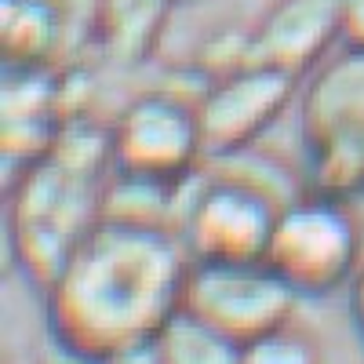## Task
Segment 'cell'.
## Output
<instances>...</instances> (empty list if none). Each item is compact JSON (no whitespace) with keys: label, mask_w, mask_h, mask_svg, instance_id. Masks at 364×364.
I'll return each instance as SVG.
<instances>
[{"label":"cell","mask_w":364,"mask_h":364,"mask_svg":"<svg viewBox=\"0 0 364 364\" xmlns=\"http://www.w3.org/2000/svg\"><path fill=\"white\" fill-rule=\"evenodd\" d=\"M186 266L178 233L102 219L44 288L51 339L80 364L157 339L178 314Z\"/></svg>","instance_id":"6da1fadb"},{"label":"cell","mask_w":364,"mask_h":364,"mask_svg":"<svg viewBox=\"0 0 364 364\" xmlns=\"http://www.w3.org/2000/svg\"><path fill=\"white\" fill-rule=\"evenodd\" d=\"M99 223L102 190L95 186L91 164L66 157L55 146L26 164L11 197L8 233L18 269L37 288H48L58 277V269Z\"/></svg>","instance_id":"7a4b0ae2"},{"label":"cell","mask_w":364,"mask_h":364,"mask_svg":"<svg viewBox=\"0 0 364 364\" xmlns=\"http://www.w3.org/2000/svg\"><path fill=\"white\" fill-rule=\"evenodd\" d=\"M299 146L310 190L353 200L364 193V51L317 63L299 87Z\"/></svg>","instance_id":"3957f363"},{"label":"cell","mask_w":364,"mask_h":364,"mask_svg":"<svg viewBox=\"0 0 364 364\" xmlns=\"http://www.w3.org/2000/svg\"><path fill=\"white\" fill-rule=\"evenodd\" d=\"M266 262L299 295L343 291L364 262V233L350 200L317 190L288 197L273 223Z\"/></svg>","instance_id":"277c9868"},{"label":"cell","mask_w":364,"mask_h":364,"mask_svg":"<svg viewBox=\"0 0 364 364\" xmlns=\"http://www.w3.org/2000/svg\"><path fill=\"white\" fill-rule=\"evenodd\" d=\"M299 291L273 269L266 259L255 262H200L190 259L182 281L178 310L193 314L230 336L233 343H252L266 331L291 324Z\"/></svg>","instance_id":"5b68a950"},{"label":"cell","mask_w":364,"mask_h":364,"mask_svg":"<svg viewBox=\"0 0 364 364\" xmlns=\"http://www.w3.org/2000/svg\"><path fill=\"white\" fill-rule=\"evenodd\" d=\"M281 197L248 175H219L193 190L178 208V240L200 262H255L266 259Z\"/></svg>","instance_id":"8992f818"},{"label":"cell","mask_w":364,"mask_h":364,"mask_svg":"<svg viewBox=\"0 0 364 364\" xmlns=\"http://www.w3.org/2000/svg\"><path fill=\"white\" fill-rule=\"evenodd\" d=\"M204 157L197 102L171 91L135 95L109 128V161L117 171L178 186Z\"/></svg>","instance_id":"52a82bcc"},{"label":"cell","mask_w":364,"mask_h":364,"mask_svg":"<svg viewBox=\"0 0 364 364\" xmlns=\"http://www.w3.org/2000/svg\"><path fill=\"white\" fill-rule=\"evenodd\" d=\"M302 77L269 63H240L223 70L197 99V120L204 139V157L230 161L255 146V139L277 120L291 99H299Z\"/></svg>","instance_id":"ba28073f"},{"label":"cell","mask_w":364,"mask_h":364,"mask_svg":"<svg viewBox=\"0 0 364 364\" xmlns=\"http://www.w3.org/2000/svg\"><path fill=\"white\" fill-rule=\"evenodd\" d=\"M339 4L343 0H277L252 29L248 55L306 77L324 51L339 44Z\"/></svg>","instance_id":"9c48e42d"},{"label":"cell","mask_w":364,"mask_h":364,"mask_svg":"<svg viewBox=\"0 0 364 364\" xmlns=\"http://www.w3.org/2000/svg\"><path fill=\"white\" fill-rule=\"evenodd\" d=\"M58 41V15L48 0H4V58L22 73L37 70Z\"/></svg>","instance_id":"30bf717a"},{"label":"cell","mask_w":364,"mask_h":364,"mask_svg":"<svg viewBox=\"0 0 364 364\" xmlns=\"http://www.w3.org/2000/svg\"><path fill=\"white\" fill-rule=\"evenodd\" d=\"M161 364H240V343L178 310L157 336Z\"/></svg>","instance_id":"8fae6325"},{"label":"cell","mask_w":364,"mask_h":364,"mask_svg":"<svg viewBox=\"0 0 364 364\" xmlns=\"http://www.w3.org/2000/svg\"><path fill=\"white\" fill-rule=\"evenodd\" d=\"M240 364H321V350L306 331L284 324L240 346Z\"/></svg>","instance_id":"7c38bea8"},{"label":"cell","mask_w":364,"mask_h":364,"mask_svg":"<svg viewBox=\"0 0 364 364\" xmlns=\"http://www.w3.org/2000/svg\"><path fill=\"white\" fill-rule=\"evenodd\" d=\"M339 48L364 51V0H343L339 4Z\"/></svg>","instance_id":"4fadbf2b"},{"label":"cell","mask_w":364,"mask_h":364,"mask_svg":"<svg viewBox=\"0 0 364 364\" xmlns=\"http://www.w3.org/2000/svg\"><path fill=\"white\" fill-rule=\"evenodd\" d=\"M346 310H350V324L357 331V339L364 346V262L357 266L353 281L346 284Z\"/></svg>","instance_id":"5bb4252c"},{"label":"cell","mask_w":364,"mask_h":364,"mask_svg":"<svg viewBox=\"0 0 364 364\" xmlns=\"http://www.w3.org/2000/svg\"><path fill=\"white\" fill-rule=\"evenodd\" d=\"M106 364H161V353H157V339H149V343H139V346H128V350H120L113 353Z\"/></svg>","instance_id":"9a60e30c"}]
</instances>
